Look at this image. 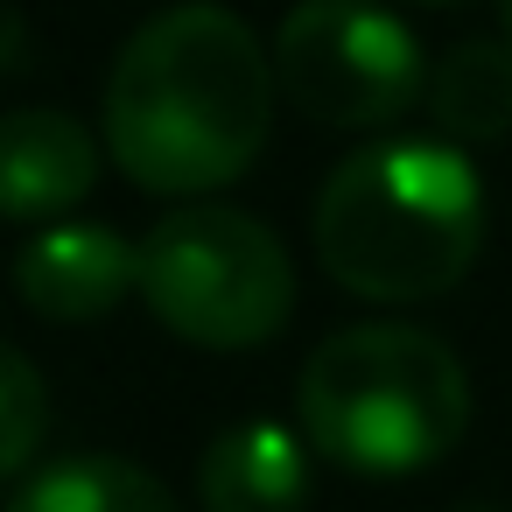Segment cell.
Returning <instances> with one entry per match:
<instances>
[{
	"instance_id": "1",
	"label": "cell",
	"mask_w": 512,
	"mask_h": 512,
	"mask_svg": "<svg viewBox=\"0 0 512 512\" xmlns=\"http://www.w3.org/2000/svg\"><path fill=\"white\" fill-rule=\"evenodd\" d=\"M274 50L211 0L141 22L106 78V155L155 197L239 183L274 127Z\"/></svg>"
},
{
	"instance_id": "2",
	"label": "cell",
	"mask_w": 512,
	"mask_h": 512,
	"mask_svg": "<svg viewBox=\"0 0 512 512\" xmlns=\"http://www.w3.org/2000/svg\"><path fill=\"white\" fill-rule=\"evenodd\" d=\"M316 260L358 302H435L484 246V183L449 141H379L330 169Z\"/></svg>"
},
{
	"instance_id": "3",
	"label": "cell",
	"mask_w": 512,
	"mask_h": 512,
	"mask_svg": "<svg viewBox=\"0 0 512 512\" xmlns=\"http://www.w3.org/2000/svg\"><path fill=\"white\" fill-rule=\"evenodd\" d=\"M302 435L351 477H414L470 428L463 358L414 323H351L323 337L295 379Z\"/></svg>"
},
{
	"instance_id": "4",
	"label": "cell",
	"mask_w": 512,
	"mask_h": 512,
	"mask_svg": "<svg viewBox=\"0 0 512 512\" xmlns=\"http://www.w3.org/2000/svg\"><path fill=\"white\" fill-rule=\"evenodd\" d=\"M141 302L197 351H253L295 316V267L260 218L183 204L141 239Z\"/></svg>"
},
{
	"instance_id": "5",
	"label": "cell",
	"mask_w": 512,
	"mask_h": 512,
	"mask_svg": "<svg viewBox=\"0 0 512 512\" xmlns=\"http://www.w3.org/2000/svg\"><path fill=\"white\" fill-rule=\"evenodd\" d=\"M274 78L323 127H386L414 99H428V64L372 0H302L274 29Z\"/></svg>"
},
{
	"instance_id": "6",
	"label": "cell",
	"mask_w": 512,
	"mask_h": 512,
	"mask_svg": "<svg viewBox=\"0 0 512 512\" xmlns=\"http://www.w3.org/2000/svg\"><path fill=\"white\" fill-rule=\"evenodd\" d=\"M15 295L50 323H99L141 295V246L106 225H43L15 260Z\"/></svg>"
},
{
	"instance_id": "7",
	"label": "cell",
	"mask_w": 512,
	"mask_h": 512,
	"mask_svg": "<svg viewBox=\"0 0 512 512\" xmlns=\"http://www.w3.org/2000/svg\"><path fill=\"white\" fill-rule=\"evenodd\" d=\"M99 183V141L57 106L0 113V218L50 225L78 211Z\"/></svg>"
},
{
	"instance_id": "8",
	"label": "cell",
	"mask_w": 512,
	"mask_h": 512,
	"mask_svg": "<svg viewBox=\"0 0 512 512\" xmlns=\"http://www.w3.org/2000/svg\"><path fill=\"white\" fill-rule=\"evenodd\" d=\"M204 512H302L309 505V435L281 421L225 428L197 463Z\"/></svg>"
},
{
	"instance_id": "9",
	"label": "cell",
	"mask_w": 512,
	"mask_h": 512,
	"mask_svg": "<svg viewBox=\"0 0 512 512\" xmlns=\"http://www.w3.org/2000/svg\"><path fill=\"white\" fill-rule=\"evenodd\" d=\"M421 106L435 113L449 141H505L512 134V43H491V36L456 43L428 71Z\"/></svg>"
},
{
	"instance_id": "10",
	"label": "cell",
	"mask_w": 512,
	"mask_h": 512,
	"mask_svg": "<svg viewBox=\"0 0 512 512\" xmlns=\"http://www.w3.org/2000/svg\"><path fill=\"white\" fill-rule=\"evenodd\" d=\"M8 512H176V498L127 456H64L22 477Z\"/></svg>"
},
{
	"instance_id": "11",
	"label": "cell",
	"mask_w": 512,
	"mask_h": 512,
	"mask_svg": "<svg viewBox=\"0 0 512 512\" xmlns=\"http://www.w3.org/2000/svg\"><path fill=\"white\" fill-rule=\"evenodd\" d=\"M43 428H50V386L8 337H0V484H15L36 463Z\"/></svg>"
},
{
	"instance_id": "12",
	"label": "cell",
	"mask_w": 512,
	"mask_h": 512,
	"mask_svg": "<svg viewBox=\"0 0 512 512\" xmlns=\"http://www.w3.org/2000/svg\"><path fill=\"white\" fill-rule=\"evenodd\" d=\"M498 22H505V43H512V0H498Z\"/></svg>"
},
{
	"instance_id": "13",
	"label": "cell",
	"mask_w": 512,
	"mask_h": 512,
	"mask_svg": "<svg viewBox=\"0 0 512 512\" xmlns=\"http://www.w3.org/2000/svg\"><path fill=\"white\" fill-rule=\"evenodd\" d=\"M435 8H449V0H435Z\"/></svg>"
}]
</instances>
